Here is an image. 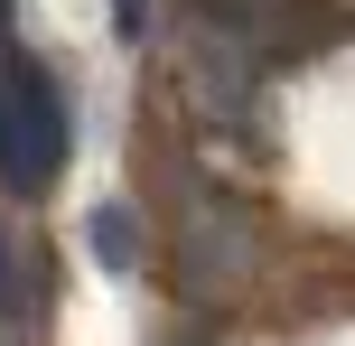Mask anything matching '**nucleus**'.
<instances>
[{"instance_id":"obj_1","label":"nucleus","mask_w":355,"mask_h":346,"mask_svg":"<svg viewBox=\"0 0 355 346\" xmlns=\"http://www.w3.org/2000/svg\"><path fill=\"white\" fill-rule=\"evenodd\" d=\"M66 168V94L47 66L0 56V187L10 197H47Z\"/></svg>"},{"instance_id":"obj_2","label":"nucleus","mask_w":355,"mask_h":346,"mask_svg":"<svg viewBox=\"0 0 355 346\" xmlns=\"http://www.w3.org/2000/svg\"><path fill=\"white\" fill-rule=\"evenodd\" d=\"M94 262H103V272H131V262H141V225H131V206H94Z\"/></svg>"},{"instance_id":"obj_3","label":"nucleus","mask_w":355,"mask_h":346,"mask_svg":"<svg viewBox=\"0 0 355 346\" xmlns=\"http://www.w3.org/2000/svg\"><path fill=\"white\" fill-rule=\"evenodd\" d=\"M0 10H10V0H0Z\"/></svg>"}]
</instances>
